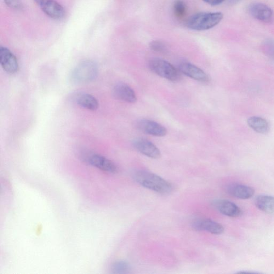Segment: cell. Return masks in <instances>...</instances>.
<instances>
[{
	"label": "cell",
	"mask_w": 274,
	"mask_h": 274,
	"mask_svg": "<svg viewBox=\"0 0 274 274\" xmlns=\"http://www.w3.org/2000/svg\"><path fill=\"white\" fill-rule=\"evenodd\" d=\"M133 177L139 184L154 192L168 194L173 190V186L169 182L150 171H137Z\"/></svg>",
	"instance_id": "cell-1"
},
{
	"label": "cell",
	"mask_w": 274,
	"mask_h": 274,
	"mask_svg": "<svg viewBox=\"0 0 274 274\" xmlns=\"http://www.w3.org/2000/svg\"><path fill=\"white\" fill-rule=\"evenodd\" d=\"M223 18L224 15L220 12L198 13L190 17L186 25L191 30H207L219 24Z\"/></svg>",
	"instance_id": "cell-2"
},
{
	"label": "cell",
	"mask_w": 274,
	"mask_h": 274,
	"mask_svg": "<svg viewBox=\"0 0 274 274\" xmlns=\"http://www.w3.org/2000/svg\"><path fill=\"white\" fill-rule=\"evenodd\" d=\"M82 161L91 166L110 174H116L118 169L117 165L110 160L94 152L84 151L80 154Z\"/></svg>",
	"instance_id": "cell-3"
},
{
	"label": "cell",
	"mask_w": 274,
	"mask_h": 274,
	"mask_svg": "<svg viewBox=\"0 0 274 274\" xmlns=\"http://www.w3.org/2000/svg\"><path fill=\"white\" fill-rule=\"evenodd\" d=\"M151 70L160 77L176 82L181 78V72L169 62L158 58L151 59L148 64Z\"/></svg>",
	"instance_id": "cell-4"
},
{
	"label": "cell",
	"mask_w": 274,
	"mask_h": 274,
	"mask_svg": "<svg viewBox=\"0 0 274 274\" xmlns=\"http://www.w3.org/2000/svg\"><path fill=\"white\" fill-rule=\"evenodd\" d=\"M98 74V66L94 62L91 60L84 61L73 70L71 79L73 83H87L94 81Z\"/></svg>",
	"instance_id": "cell-5"
},
{
	"label": "cell",
	"mask_w": 274,
	"mask_h": 274,
	"mask_svg": "<svg viewBox=\"0 0 274 274\" xmlns=\"http://www.w3.org/2000/svg\"><path fill=\"white\" fill-rule=\"evenodd\" d=\"M0 64L3 69L8 73L14 74L19 70L16 57L7 47H0Z\"/></svg>",
	"instance_id": "cell-6"
},
{
	"label": "cell",
	"mask_w": 274,
	"mask_h": 274,
	"mask_svg": "<svg viewBox=\"0 0 274 274\" xmlns=\"http://www.w3.org/2000/svg\"><path fill=\"white\" fill-rule=\"evenodd\" d=\"M137 127L142 133L151 136L161 137L167 134L166 128L162 125L150 119H141L137 123Z\"/></svg>",
	"instance_id": "cell-7"
},
{
	"label": "cell",
	"mask_w": 274,
	"mask_h": 274,
	"mask_svg": "<svg viewBox=\"0 0 274 274\" xmlns=\"http://www.w3.org/2000/svg\"><path fill=\"white\" fill-rule=\"evenodd\" d=\"M135 149L143 155L152 159L161 157V152L152 142L143 138L135 139L133 142Z\"/></svg>",
	"instance_id": "cell-8"
},
{
	"label": "cell",
	"mask_w": 274,
	"mask_h": 274,
	"mask_svg": "<svg viewBox=\"0 0 274 274\" xmlns=\"http://www.w3.org/2000/svg\"><path fill=\"white\" fill-rule=\"evenodd\" d=\"M179 70L184 75L198 82L208 83L209 81V78L206 73L190 63H182L179 66Z\"/></svg>",
	"instance_id": "cell-9"
},
{
	"label": "cell",
	"mask_w": 274,
	"mask_h": 274,
	"mask_svg": "<svg viewBox=\"0 0 274 274\" xmlns=\"http://www.w3.org/2000/svg\"><path fill=\"white\" fill-rule=\"evenodd\" d=\"M213 205L220 213L231 218H237L243 214L242 210L237 205L227 200H215Z\"/></svg>",
	"instance_id": "cell-10"
},
{
	"label": "cell",
	"mask_w": 274,
	"mask_h": 274,
	"mask_svg": "<svg viewBox=\"0 0 274 274\" xmlns=\"http://www.w3.org/2000/svg\"><path fill=\"white\" fill-rule=\"evenodd\" d=\"M39 7L51 19L61 20L66 16L64 8L55 0H46Z\"/></svg>",
	"instance_id": "cell-11"
},
{
	"label": "cell",
	"mask_w": 274,
	"mask_h": 274,
	"mask_svg": "<svg viewBox=\"0 0 274 274\" xmlns=\"http://www.w3.org/2000/svg\"><path fill=\"white\" fill-rule=\"evenodd\" d=\"M249 11L254 18L261 22H270L273 19L272 10L267 5L261 3H253L250 5Z\"/></svg>",
	"instance_id": "cell-12"
},
{
	"label": "cell",
	"mask_w": 274,
	"mask_h": 274,
	"mask_svg": "<svg viewBox=\"0 0 274 274\" xmlns=\"http://www.w3.org/2000/svg\"><path fill=\"white\" fill-rule=\"evenodd\" d=\"M193 228L197 231H205L214 235H221L224 228L219 223L208 219H202L193 223Z\"/></svg>",
	"instance_id": "cell-13"
},
{
	"label": "cell",
	"mask_w": 274,
	"mask_h": 274,
	"mask_svg": "<svg viewBox=\"0 0 274 274\" xmlns=\"http://www.w3.org/2000/svg\"><path fill=\"white\" fill-rule=\"evenodd\" d=\"M114 95L118 100L134 104L137 101V95L135 91L129 86L125 83H118L113 89Z\"/></svg>",
	"instance_id": "cell-14"
},
{
	"label": "cell",
	"mask_w": 274,
	"mask_h": 274,
	"mask_svg": "<svg viewBox=\"0 0 274 274\" xmlns=\"http://www.w3.org/2000/svg\"><path fill=\"white\" fill-rule=\"evenodd\" d=\"M227 191L231 196L241 199L252 198L254 194L252 187L241 184H231L227 187Z\"/></svg>",
	"instance_id": "cell-15"
},
{
	"label": "cell",
	"mask_w": 274,
	"mask_h": 274,
	"mask_svg": "<svg viewBox=\"0 0 274 274\" xmlns=\"http://www.w3.org/2000/svg\"><path fill=\"white\" fill-rule=\"evenodd\" d=\"M257 208L267 214H274V197L268 195H261L255 199Z\"/></svg>",
	"instance_id": "cell-16"
},
{
	"label": "cell",
	"mask_w": 274,
	"mask_h": 274,
	"mask_svg": "<svg viewBox=\"0 0 274 274\" xmlns=\"http://www.w3.org/2000/svg\"><path fill=\"white\" fill-rule=\"evenodd\" d=\"M77 104L90 111H96L99 107V102L95 97L89 94H79L76 98Z\"/></svg>",
	"instance_id": "cell-17"
},
{
	"label": "cell",
	"mask_w": 274,
	"mask_h": 274,
	"mask_svg": "<svg viewBox=\"0 0 274 274\" xmlns=\"http://www.w3.org/2000/svg\"><path fill=\"white\" fill-rule=\"evenodd\" d=\"M249 127L256 133L265 134L269 132L270 125L266 120L258 116H252L248 119Z\"/></svg>",
	"instance_id": "cell-18"
},
{
	"label": "cell",
	"mask_w": 274,
	"mask_h": 274,
	"mask_svg": "<svg viewBox=\"0 0 274 274\" xmlns=\"http://www.w3.org/2000/svg\"><path fill=\"white\" fill-rule=\"evenodd\" d=\"M173 10L175 15L178 18L182 19L186 13V5L183 0H176L173 5Z\"/></svg>",
	"instance_id": "cell-19"
},
{
	"label": "cell",
	"mask_w": 274,
	"mask_h": 274,
	"mask_svg": "<svg viewBox=\"0 0 274 274\" xmlns=\"http://www.w3.org/2000/svg\"><path fill=\"white\" fill-rule=\"evenodd\" d=\"M113 273L125 274L130 271V266L127 262L124 261H118L114 262L112 267Z\"/></svg>",
	"instance_id": "cell-20"
},
{
	"label": "cell",
	"mask_w": 274,
	"mask_h": 274,
	"mask_svg": "<svg viewBox=\"0 0 274 274\" xmlns=\"http://www.w3.org/2000/svg\"><path fill=\"white\" fill-rule=\"evenodd\" d=\"M262 50L268 58L274 61V41L273 40L267 39L264 42Z\"/></svg>",
	"instance_id": "cell-21"
},
{
	"label": "cell",
	"mask_w": 274,
	"mask_h": 274,
	"mask_svg": "<svg viewBox=\"0 0 274 274\" xmlns=\"http://www.w3.org/2000/svg\"><path fill=\"white\" fill-rule=\"evenodd\" d=\"M4 2L7 6L16 10H22L24 8L20 0H4Z\"/></svg>",
	"instance_id": "cell-22"
},
{
	"label": "cell",
	"mask_w": 274,
	"mask_h": 274,
	"mask_svg": "<svg viewBox=\"0 0 274 274\" xmlns=\"http://www.w3.org/2000/svg\"><path fill=\"white\" fill-rule=\"evenodd\" d=\"M152 50L159 53H165L167 50L166 46L162 42L159 41H154L150 45Z\"/></svg>",
	"instance_id": "cell-23"
},
{
	"label": "cell",
	"mask_w": 274,
	"mask_h": 274,
	"mask_svg": "<svg viewBox=\"0 0 274 274\" xmlns=\"http://www.w3.org/2000/svg\"><path fill=\"white\" fill-rule=\"evenodd\" d=\"M203 1L212 5H217L224 2L225 0H203Z\"/></svg>",
	"instance_id": "cell-24"
},
{
	"label": "cell",
	"mask_w": 274,
	"mask_h": 274,
	"mask_svg": "<svg viewBox=\"0 0 274 274\" xmlns=\"http://www.w3.org/2000/svg\"><path fill=\"white\" fill-rule=\"evenodd\" d=\"M229 1H230L231 3H236L239 1H241V0H229Z\"/></svg>",
	"instance_id": "cell-25"
}]
</instances>
